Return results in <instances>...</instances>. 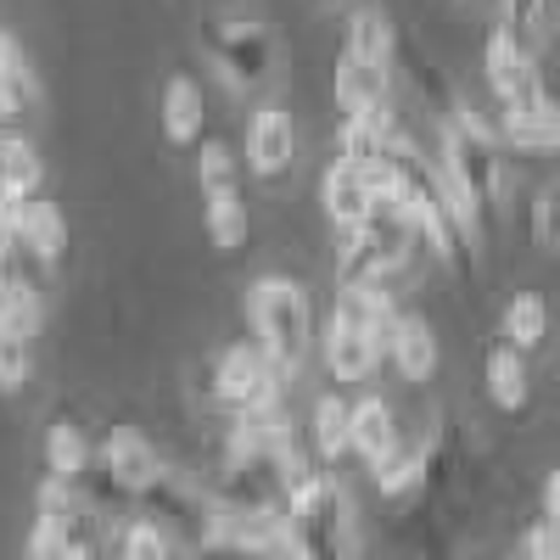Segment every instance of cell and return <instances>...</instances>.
Masks as SVG:
<instances>
[{
	"mask_svg": "<svg viewBox=\"0 0 560 560\" xmlns=\"http://www.w3.org/2000/svg\"><path fill=\"white\" fill-rule=\"evenodd\" d=\"M533 242L544 253H560V185H538L533 191Z\"/></svg>",
	"mask_w": 560,
	"mask_h": 560,
	"instance_id": "33",
	"label": "cell"
},
{
	"mask_svg": "<svg viewBox=\"0 0 560 560\" xmlns=\"http://www.w3.org/2000/svg\"><path fill=\"white\" fill-rule=\"evenodd\" d=\"M482 73H488V90L499 96V107H527L544 96V79H538V57L516 34L493 28L488 51H482Z\"/></svg>",
	"mask_w": 560,
	"mask_h": 560,
	"instance_id": "8",
	"label": "cell"
},
{
	"mask_svg": "<svg viewBox=\"0 0 560 560\" xmlns=\"http://www.w3.org/2000/svg\"><path fill=\"white\" fill-rule=\"evenodd\" d=\"M287 533L298 560H359L353 549V504L337 477L308 471L287 499Z\"/></svg>",
	"mask_w": 560,
	"mask_h": 560,
	"instance_id": "4",
	"label": "cell"
},
{
	"mask_svg": "<svg viewBox=\"0 0 560 560\" xmlns=\"http://www.w3.org/2000/svg\"><path fill=\"white\" fill-rule=\"evenodd\" d=\"M348 420H353V404H348L342 393H325V398L314 404L308 432H314L319 459H348V454H353V448H348Z\"/></svg>",
	"mask_w": 560,
	"mask_h": 560,
	"instance_id": "27",
	"label": "cell"
},
{
	"mask_svg": "<svg viewBox=\"0 0 560 560\" xmlns=\"http://www.w3.org/2000/svg\"><path fill=\"white\" fill-rule=\"evenodd\" d=\"M12 253H18V247H12V230H7V213H0V280L12 275Z\"/></svg>",
	"mask_w": 560,
	"mask_h": 560,
	"instance_id": "38",
	"label": "cell"
},
{
	"mask_svg": "<svg viewBox=\"0 0 560 560\" xmlns=\"http://www.w3.org/2000/svg\"><path fill=\"white\" fill-rule=\"evenodd\" d=\"M197 185H202V202L208 197H247L242 191V163L224 140H202L197 147Z\"/></svg>",
	"mask_w": 560,
	"mask_h": 560,
	"instance_id": "26",
	"label": "cell"
},
{
	"mask_svg": "<svg viewBox=\"0 0 560 560\" xmlns=\"http://www.w3.org/2000/svg\"><path fill=\"white\" fill-rule=\"evenodd\" d=\"M555 7H560V0H499V28L516 34L533 51V45L544 39V28L555 23Z\"/></svg>",
	"mask_w": 560,
	"mask_h": 560,
	"instance_id": "30",
	"label": "cell"
},
{
	"mask_svg": "<svg viewBox=\"0 0 560 560\" xmlns=\"http://www.w3.org/2000/svg\"><path fill=\"white\" fill-rule=\"evenodd\" d=\"M34 382V342L0 331V393H23Z\"/></svg>",
	"mask_w": 560,
	"mask_h": 560,
	"instance_id": "32",
	"label": "cell"
},
{
	"mask_svg": "<svg viewBox=\"0 0 560 560\" xmlns=\"http://www.w3.org/2000/svg\"><path fill=\"white\" fill-rule=\"evenodd\" d=\"M147 516L140 522H152L168 544L179 538V544H202L208 533H213V516H219V499L208 493V488H197V482H185V477H174L168 465H163V477L135 499Z\"/></svg>",
	"mask_w": 560,
	"mask_h": 560,
	"instance_id": "7",
	"label": "cell"
},
{
	"mask_svg": "<svg viewBox=\"0 0 560 560\" xmlns=\"http://www.w3.org/2000/svg\"><path fill=\"white\" fill-rule=\"evenodd\" d=\"M393 319H398V308L382 292H337V308H331L325 337H319L331 382L364 387L376 376L382 359H387V342H393Z\"/></svg>",
	"mask_w": 560,
	"mask_h": 560,
	"instance_id": "1",
	"label": "cell"
},
{
	"mask_svg": "<svg viewBox=\"0 0 560 560\" xmlns=\"http://www.w3.org/2000/svg\"><path fill=\"white\" fill-rule=\"evenodd\" d=\"M202 224H208V242L219 253H242L253 236V219H247V197H208L202 202Z\"/></svg>",
	"mask_w": 560,
	"mask_h": 560,
	"instance_id": "25",
	"label": "cell"
},
{
	"mask_svg": "<svg viewBox=\"0 0 560 560\" xmlns=\"http://www.w3.org/2000/svg\"><path fill=\"white\" fill-rule=\"evenodd\" d=\"M432 482V448H398L376 465V488L387 499H409L415 488H427Z\"/></svg>",
	"mask_w": 560,
	"mask_h": 560,
	"instance_id": "28",
	"label": "cell"
},
{
	"mask_svg": "<svg viewBox=\"0 0 560 560\" xmlns=\"http://www.w3.org/2000/svg\"><path fill=\"white\" fill-rule=\"evenodd\" d=\"M158 118H163V140H168V147H202V129H208V96H202V84L174 73L163 84Z\"/></svg>",
	"mask_w": 560,
	"mask_h": 560,
	"instance_id": "14",
	"label": "cell"
},
{
	"mask_svg": "<svg viewBox=\"0 0 560 560\" xmlns=\"http://www.w3.org/2000/svg\"><path fill=\"white\" fill-rule=\"evenodd\" d=\"M124 560H174V555H168V538L152 522H135L124 533Z\"/></svg>",
	"mask_w": 560,
	"mask_h": 560,
	"instance_id": "35",
	"label": "cell"
},
{
	"mask_svg": "<svg viewBox=\"0 0 560 560\" xmlns=\"http://www.w3.org/2000/svg\"><path fill=\"white\" fill-rule=\"evenodd\" d=\"M247 325H253V342L275 364L280 382H292L298 370L308 364L314 314H308V298H303L298 280H287V275L253 280V287H247Z\"/></svg>",
	"mask_w": 560,
	"mask_h": 560,
	"instance_id": "3",
	"label": "cell"
},
{
	"mask_svg": "<svg viewBox=\"0 0 560 560\" xmlns=\"http://www.w3.org/2000/svg\"><path fill=\"white\" fill-rule=\"evenodd\" d=\"M34 68H28V57H23V45L0 28V124H12V118H23L28 107H34Z\"/></svg>",
	"mask_w": 560,
	"mask_h": 560,
	"instance_id": "23",
	"label": "cell"
},
{
	"mask_svg": "<svg viewBox=\"0 0 560 560\" xmlns=\"http://www.w3.org/2000/svg\"><path fill=\"white\" fill-rule=\"evenodd\" d=\"M522 560H560V527H555L549 516L527 527V538H522Z\"/></svg>",
	"mask_w": 560,
	"mask_h": 560,
	"instance_id": "36",
	"label": "cell"
},
{
	"mask_svg": "<svg viewBox=\"0 0 560 560\" xmlns=\"http://www.w3.org/2000/svg\"><path fill=\"white\" fill-rule=\"evenodd\" d=\"M39 179H45L39 152L28 147L23 135L0 129V213H12V208L34 202V197H39Z\"/></svg>",
	"mask_w": 560,
	"mask_h": 560,
	"instance_id": "17",
	"label": "cell"
},
{
	"mask_svg": "<svg viewBox=\"0 0 560 560\" xmlns=\"http://www.w3.org/2000/svg\"><path fill=\"white\" fill-rule=\"evenodd\" d=\"M398 135V124H393V107H382V113H364V118H342V129H337V158H348V163H376L382 152H387V140Z\"/></svg>",
	"mask_w": 560,
	"mask_h": 560,
	"instance_id": "24",
	"label": "cell"
},
{
	"mask_svg": "<svg viewBox=\"0 0 560 560\" xmlns=\"http://www.w3.org/2000/svg\"><path fill=\"white\" fill-rule=\"evenodd\" d=\"M482 382H488V398H493L504 415L527 409V393H533V382H527V353L510 348V342H499V348L488 353V364H482Z\"/></svg>",
	"mask_w": 560,
	"mask_h": 560,
	"instance_id": "20",
	"label": "cell"
},
{
	"mask_svg": "<svg viewBox=\"0 0 560 560\" xmlns=\"http://www.w3.org/2000/svg\"><path fill=\"white\" fill-rule=\"evenodd\" d=\"M348 448L376 471V465L387 459V454H398L404 448V438H398V420H393V404L387 398H359L353 404V420H348Z\"/></svg>",
	"mask_w": 560,
	"mask_h": 560,
	"instance_id": "15",
	"label": "cell"
},
{
	"mask_svg": "<svg viewBox=\"0 0 560 560\" xmlns=\"http://www.w3.org/2000/svg\"><path fill=\"white\" fill-rule=\"evenodd\" d=\"M280 382L275 364L258 353V342H236L224 348L213 364V398L236 415V420H258V415H280Z\"/></svg>",
	"mask_w": 560,
	"mask_h": 560,
	"instance_id": "6",
	"label": "cell"
},
{
	"mask_svg": "<svg viewBox=\"0 0 560 560\" xmlns=\"http://www.w3.org/2000/svg\"><path fill=\"white\" fill-rule=\"evenodd\" d=\"M68 560H96V555H90V544H79V549H73Z\"/></svg>",
	"mask_w": 560,
	"mask_h": 560,
	"instance_id": "39",
	"label": "cell"
},
{
	"mask_svg": "<svg viewBox=\"0 0 560 560\" xmlns=\"http://www.w3.org/2000/svg\"><path fill=\"white\" fill-rule=\"evenodd\" d=\"M493 129H499L504 147H516V152H560V102L544 90L527 107H504Z\"/></svg>",
	"mask_w": 560,
	"mask_h": 560,
	"instance_id": "13",
	"label": "cell"
},
{
	"mask_svg": "<svg viewBox=\"0 0 560 560\" xmlns=\"http://www.w3.org/2000/svg\"><path fill=\"white\" fill-rule=\"evenodd\" d=\"M387 359H393V370H398L404 382H415V387L432 382V376H438V337H432V325L420 319V314H404V308H398Z\"/></svg>",
	"mask_w": 560,
	"mask_h": 560,
	"instance_id": "16",
	"label": "cell"
},
{
	"mask_svg": "<svg viewBox=\"0 0 560 560\" xmlns=\"http://www.w3.org/2000/svg\"><path fill=\"white\" fill-rule=\"evenodd\" d=\"M197 45H202V57L219 68V79L230 90H264L280 73V39H275L269 23L219 18V23H202Z\"/></svg>",
	"mask_w": 560,
	"mask_h": 560,
	"instance_id": "5",
	"label": "cell"
},
{
	"mask_svg": "<svg viewBox=\"0 0 560 560\" xmlns=\"http://www.w3.org/2000/svg\"><path fill=\"white\" fill-rule=\"evenodd\" d=\"M443 179L448 191L459 197V208L471 213L477 224H488L504 202V152H499V129L477 113V107H459L443 124Z\"/></svg>",
	"mask_w": 560,
	"mask_h": 560,
	"instance_id": "2",
	"label": "cell"
},
{
	"mask_svg": "<svg viewBox=\"0 0 560 560\" xmlns=\"http://www.w3.org/2000/svg\"><path fill=\"white\" fill-rule=\"evenodd\" d=\"M191 560H292V555H280V549H258V544H236V538H202L191 544Z\"/></svg>",
	"mask_w": 560,
	"mask_h": 560,
	"instance_id": "34",
	"label": "cell"
},
{
	"mask_svg": "<svg viewBox=\"0 0 560 560\" xmlns=\"http://www.w3.org/2000/svg\"><path fill=\"white\" fill-rule=\"evenodd\" d=\"M544 516L560 527V465H555V471H549V482H544Z\"/></svg>",
	"mask_w": 560,
	"mask_h": 560,
	"instance_id": "37",
	"label": "cell"
},
{
	"mask_svg": "<svg viewBox=\"0 0 560 560\" xmlns=\"http://www.w3.org/2000/svg\"><path fill=\"white\" fill-rule=\"evenodd\" d=\"M79 544H84V527H79V522H62V516H34L28 560H68Z\"/></svg>",
	"mask_w": 560,
	"mask_h": 560,
	"instance_id": "31",
	"label": "cell"
},
{
	"mask_svg": "<svg viewBox=\"0 0 560 560\" xmlns=\"http://www.w3.org/2000/svg\"><path fill=\"white\" fill-rule=\"evenodd\" d=\"M387 68H370L348 51H337V113L342 118H364V113H382L387 107Z\"/></svg>",
	"mask_w": 560,
	"mask_h": 560,
	"instance_id": "18",
	"label": "cell"
},
{
	"mask_svg": "<svg viewBox=\"0 0 560 560\" xmlns=\"http://www.w3.org/2000/svg\"><path fill=\"white\" fill-rule=\"evenodd\" d=\"M96 459H102L107 488L124 493V499H140V493H147V488L163 477V454H158L147 438H140L135 427H113Z\"/></svg>",
	"mask_w": 560,
	"mask_h": 560,
	"instance_id": "10",
	"label": "cell"
},
{
	"mask_svg": "<svg viewBox=\"0 0 560 560\" xmlns=\"http://www.w3.org/2000/svg\"><path fill=\"white\" fill-rule=\"evenodd\" d=\"M549 337V303L538 292H516L504 308V342L510 348H538Z\"/></svg>",
	"mask_w": 560,
	"mask_h": 560,
	"instance_id": "29",
	"label": "cell"
},
{
	"mask_svg": "<svg viewBox=\"0 0 560 560\" xmlns=\"http://www.w3.org/2000/svg\"><path fill=\"white\" fill-rule=\"evenodd\" d=\"M0 331L23 337V342H39V331H45V303L34 292V280L18 269L0 280Z\"/></svg>",
	"mask_w": 560,
	"mask_h": 560,
	"instance_id": "21",
	"label": "cell"
},
{
	"mask_svg": "<svg viewBox=\"0 0 560 560\" xmlns=\"http://www.w3.org/2000/svg\"><path fill=\"white\" fill-rule=\"evenodd\" d=\"M7 230H12V247L28 253V258L45 264V269L68 253V219H62V208H57L51 197H34V202L12 208V213H7Z\"/></svg>",
	"mask_w": 560,
	"mask_h": 560,
	"instance_id": "12",
	"label": "cell"
},
{
	"mask_svg": "<svg viewBox=\"0 0 560 560\" xmlns=\"http://www.w3.org/2000/svg\"><path fill=\"white\" fill-rule=\"evenodd\" d=\"M242 158L258 179H280L292 163H298V124L287 107H258L247 118V135H242Z\"/></svg>",
	"mask_w": 560,
	"mask_h": 560,
	"instance_id": "11",
	"label": "cell"
},
{
	"mask_svg": "<svg viewBox=\"0 0 560 560\" xmlns=\"http://www.w3.org/2000/svg\"><path fill=\"white\" fill-rule=\"evenodd\" d=\"M90 465H96V448H90L84 427H73V420H51V427H45V471L62 477V482H84Z\"/></svg>",
	"mask_w": 560,
	"mask_h": 560,
	"instance_id": "22",
	"label": "cell"
},
{
	"mask_svg": "<svg viewBox=\"0 0 560 560\" xmlns=\"http://www.w3.org/2000/svg\"><path fill=\"white\" fill-rule=\"evenodd\" d=\"M342 51L359 57V62H370V68H387L393 73V62H398V28L376 7H359L342 23Z\"/></svg>",
	"mask_w": 560,
	"mask_h": 560,
	"instance_id": "19",
	"label": "cell"
},
{
	"mask_svg": "<svg viewBox=\"0 0 560 560\" xmlns=\"http://www.w3.org/2000/svg\"><path fill=\"white\" fill-rule=\"evenodd\" d=\"M376 179H370V168L364 163H348V158H337L331 168H325V179H319V208H325V219H331V230L337 236H353V230H364V219L376 213Z\"/></svg>",
	"mask_w": 560,
	"mask_h": 560,
	"instance_id": "9",
	"label": "cell"
}]
</instances>
